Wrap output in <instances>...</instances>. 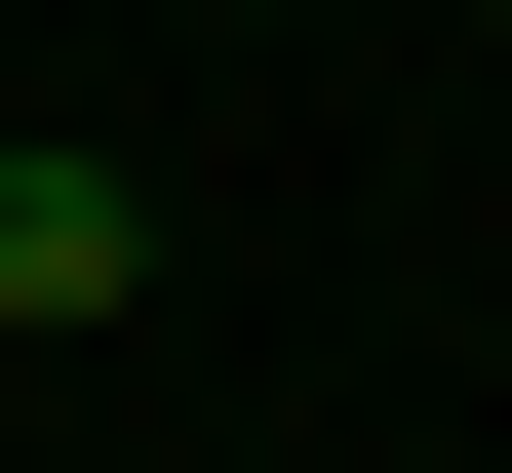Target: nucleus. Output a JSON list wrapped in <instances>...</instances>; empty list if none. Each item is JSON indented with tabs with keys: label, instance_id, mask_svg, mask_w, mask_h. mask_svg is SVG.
Returning a JSON list of instances; mask_svg holds the SVG:
<instances>
[{
	"label": "nucleus",
	"instance_id": "nucleus-1",
	"mask_svg": "<svg viewBox=\"0 0 512 473\" xmlns=\"http://www.w3.org/2000/svg\"><path fill=\"white\" fill-rule=\"evenodd\" d=\"M119 276H158V198H119V158H0V355H79Z\"/></svg>",
	"mask_w": 512,
	"mask_h": 473
}]
</instances>
